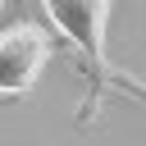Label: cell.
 Wrapping results in <instances>:
<instances>
[{
    "mask_svg": "<svg viewBox=\"0 0 146 146\" xmlns=\"http://www.w3.org/2000/svg\"><path fill=\"white\" fill-rule=\"evenodd\" d=\"M0 9H5V0H0Z\"/></svg>",
    "mask_w": 146,
    "mask_h": 146,
    "instance_id": "3957f363",
    "label": "cell"
},
{
    "mask_svg": "<svg viewBox=\"0 0 146 146\" xmlns=\"http://www.w3.org/2000/svg\"><path fill=\"white\" fill-rule=\"evenodd\" d=\"M50 55H55V41L46 27H36V23L5 27L0 32V96H9V100L27 96L41 78V68L50 64Z\"/></svg>",
    "mask_w": 146,
    "mask_h": 146,
    "instance_id": "7a4b0ae2",
    "label": "cell"
},
{
    "mask_svg": "<svg viewBox=\"0 0 146 146\" xmlns=\"http://www.w3.org/2000/svg\"><path fill=\"white\" fill-rule=\"evenodd\" d=\"M119 0H41L46 18L55 23V32L68 41V50L78 55V68H82V105L73 114V123L87 132L96 128V119L105 114L110 96H132V100H146V82L114 68L110 55H105V32H110V14H114Z\"/></svg>",
    "mask_w": 146,
    "mask_h": 146,
    "instance_id": "6da1fadb",
    "label": "cell"
}]
</instances>
